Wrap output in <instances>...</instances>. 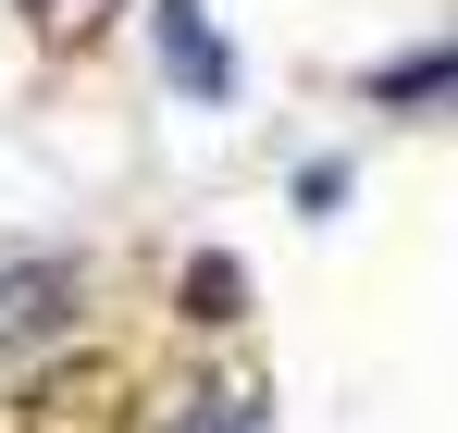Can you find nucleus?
Wrapping results in <instances>:
<instances>
[{"label": "nucleus", "mask_w": 458, "mask_h": 433, "mask_svg": "<svg viewBox=\"0 0 458 433\" xmlns=\"http://www.w3.org/2000/svg\"><path fill=\"white\" fill-rule=\"evenodd\" d=\"M75 310H87V273H75V260H0V360L75 335Z\"/></svg>", "instance_id": "1"}, {"label": "nucleus", "mask_w": 458, "mask_h": 433, "mask_svg": "<svg viewBox=\"0 0 458 433\" xmlns=\"http://www.w3.org/2000/svg\"><path fill=\"white\" fill-rule=\"evenodd\" d=\"M25 433H124V384H112L99 360L50 371V384L25 396Z\"/></svg>", "instance_id": "2"}, {"label": "nucleus", "mask_w": 458, "mask_h": 433, "mask_svg": "<svg viewBox=\"0 0 458 433\" xmlns=\"http://www.w3.org/2000/svg\"><path fill=\"white\" fill-rule=\"evenodd\" d=\"M161 433H273V409H260L248 384H199V396H174Z\"/></svg>", "instance_id": "3"}, {"label": "nucleus", "mask_w": 458, "mask_h": 433, "mask_svg": "<svg viewBox=\"0 0 458 433\" xmlns=\"http://www.w3.org/2000/svg\"><path fill=\"white\" fill-rule=\"evenodd\" d=\"M161 50H174V74H186V87H224V38H211V25H199V0H161Z\"/></svg>", "instance_id": "4"}, {"label": "nucleus", "mask_w": 458, "mask_h": 433, "mask_svg": "<svg viewBox=\"0 0 458 433\" xmlns=\"http://www.w3.org/2000/svg\"><path fill=\"white\" fill-rule=\"evenodd\" d=\"M235 260H186V322H235Z\"/></svg>", "instance_id": "5"}]
</instances>
